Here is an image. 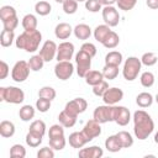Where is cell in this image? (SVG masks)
I'll use <instances>...</instances> for the list:
<instances>
[{
    "instance_id": "obj_1",
    "label": "cell",
    "mask_w": 158,
    "mask_h": 158,
    "mask_svg": "<svg viewBox=\"0 0 158 158\" xmlns=\"http://www.w3.org/2000/svg\"><path fill=\"white\" fill-rule=\"evenodd\" d=\"M154 130V122L144 110H137L133 114V132L135 136L143 141L148 138V136Z\"/></svg>"
},
{
    "instance_id": "obj_2",
    "label": "cell",
    "mask_w": 158,
    "mask_h": 158,
    "mask_svg": "<svg viewBox=\"0 0 158 158\" xmlns=\"http://www.w3.org/2000/svg\"><path fill=\"white\" fill-rule=\"evenodd\" d=\"M42 41V35L38 30H25L15 40V44L20 49H25L28 53H33L38 49Z\"/></svg>"
},
{
    "instance_id": "obj_3",
    "label": "cell",
    "mask_w": 158,
    "mask_h": 158,
    "mask_svg": "<svg viewBox=\"0 0 158 158\" xmlns=\"http://www.w3.org/2000/svg\"><path fill=\"white\" fill-rule=\"evenodd\" d=\"M0 100L9 104H21L25 100V93L17 86H1Z\"/></svg>"
},
{
    "instance_id": "obj_4",
    "label": "cell",
    "mask_w": 158,
    "mask_h": 158,
    "mask_svg": "<svg viewBox=\"0 0 158 158\" xmlns=\"http://www.w3.org/2000/svg\"><path fill=\"white\" fill-rule=\"evenodd\" d=\"M141 67H142V62L141 59H138L137 57H128L125 63H123V68H122V75L127 81H132L135 80L139 72H141Z\"/></svg>"
},
{
    "instance_id": "obj_5",
    "label": "cell",
    "mask_w": 158,
    "mask_h": 158,
    "mask_svg": "<svg viewBox=\"0 0 158 158\" xmlns=\"http://www.w3.org/2000/svg\"><path fill=\"white\" fill-rule=\"evenodd\" d=\"M93 118L96 120L99 123H106L114 121L115 118V106L112 105H101L98 106L93 112Z\"/></svg>"
},
{
    "instance_id": "obj_6",
    "label": "cell",
    "mask_w": 158,
    "mask_h": 158,
    "mask_svg": "<svg viewBox=\"0 0 158 158\" xmlns=\"http://www.w3.org/2000/svg\"><path fill=\"white\" fill-rule=\"evenodd\" d=\"M91 58L88 53H85L84 51H79L75 54V63H77V73L80 78H85L86 73L90 70L91 67Z\"/></svg>"
},
{
    "instance_id": "obj_7",
    "label": "cell",
    "mask_w": 158,
    "mask_h": 158,
    "mask_svg": "<svg viewBox=\"0 0 158 158\" xmlns=\"http://www.w3.org/2000/svg\"><path fill=\"white\" fill-rule=\"evenodd\" d=\"M30 70H31V68L28 65V62L19 60L15 63V65L11 70V78H12V80H15L17 83H22L28 78Z\"/></svg>"
},
{
    "instance_id": "obj_8",
    "label": "cell",
    "mask_w": 158,
    "mask_h": 158,
    "mask_svg": "<svg viewBox=\"0 0 158 158\" xmlns=\"http://www.w3.org/2000/svg\"><path fill=\"white\" fill-rule=\"evenodd\" d=\"M74 73V65L70 60H62L54 65V74L60 80H68Z\"/></svg>"
},
{
    "instance_id": "obj_9",
    "label": "cell",
    "mask_w": 158,
    "mask_h": 158,
    "mask_svg": "<svg viewBox=\"0 0 158 158\" xmlns=\"http://www.w3.org/2000/svg\"><path fill=\"white\" fill-rule=\"evenodd\" d=\"M102 11V20L105 21V23L110 27H115L118 25L120 22V14L117 11L116 7L111 6H105L104 9H101Z\"/></svg>"
},
{
    "instance_id": "obj_10",
    "label": "cell",
    "mask_w": 158,
    "mask_h": 158,
    "mask_svg": "<svg viewBox=\"0 0 158 158\" xmlns=\"http://www.w3.org/2000/svg\"><path fill=\"white\" fill-rule=\"evenodd\" d=\"M86 107H88V102H86L85 99H83V98H75V99L68 101L65 104V107L64 109L68 112L78 116L79 114H83L86 110Z\"/></svg>"
},
{
    "instance_id": "obj_11",
    "label": "cell",
    "mask_w": 158,
    "mask_h": 158,
    "mask_svg": "<svg viewBox=\"0 0 158 158\" xmlns=\"http://www.w3.org/2000/svg\"><path fill=\"white\" fill-rule=\"evenodd\" d=\"M57 49H58V46L56 44V42H53L51 40H47L43 43V46L41 47L38 54L44 59V62H51L57 56Z\"/></svg>"
},
{
    "instance_id": "obj_12",
    "label": "cell",
    "mask_w": 158,
    "mask_h": 158,
    "mask_svg": "<svg viewBox=\"0 0 158 158\" xmlns=\"http://www.w3.org/2000/svg\"><path fill=\"white\" fill-rule=\"evenodd\" d=\"M74 56V44L72 42H62L58 46L57 49V60L62 62V60H70L72 57Z\"/></svg>"
},
{
    "instance_id": "obj_13",
    "label": "cell",
    "mask_w": 158,
    "mask_h": 158,
    "mask_svg": "<svg viewBox=\"0 0 158 158\" xmlns=\"http://www.w3.org/2000/svg\"><path fill=\"white\" fill-rule=\"evenodd\" d=\"M101 98H102L105 104L115 105V104H117L118 101H121L123 99V91L120 88H115V86L114 88H109Z\"/></svg>"
},
{
    "instance_id": "obj_14",
    "label": "cell",
    "mask_w": 158,
    "mask_h": 158,
    "mask_svg": "<svg viewBox=\"0 0 158 158\" xmlns=\"http://www.w3.org/2000/svg\"><path fill=\"white\" fill-rule=\"evenodd\" d=\"M101 123H99L96 120H94V118H91V120H89L86 123H85V126L83 127V133L86 136V138L89 139V141H91V139H94L95 137H99L100 135H101V126H100Z\"/></svg>"
},
{
    "instance_id": "obj_15",
    "label": "cell",
    "mask_w": 158,
    "mask_h": 158,
    "mask_svg": "<svg viewBox=\"0 0 158 158\" xmlns=\"http://www.w3.org/2000/svg\"><path fill=\"white\" fill-rule=\"evenodd\" d=\"M131 120L130 110L125 106H115V118L114 121L118 126H126Z\"/></svg>"
},
{
    "instance_id": "obj_16",
    "label": "cell",
    "mask_w": 158,
    "mask_h": 158,
    "mask_svg": "<svg viewBox=\"0 0 158 158\" xmlns=\"http://www.w3.org/2000/svg\"><path fill=\"white\" fill-rule=\"evenodd\" d=\"M68 141H69L70 147H73V148H81V147H84L88 142H90V141L86 138V136L83 133V131H81V132H73V133H70Z\"/></svg>"
},
{
    "instance_id": "obj_17",
    "label": "cell",
    "mask_w": 158,
    "mask_h": 158,
    "mask_svg": "<svg viewBox=\"0 0 158 158\" xmlns=\"http://www.w3.org/2000/svg\"><path fill=\"white\" fill-rule=\"evenodd\" d=\"M104 151L99 146H91L88 148H81L78 153L80 158H100L102 157Z\"/></svg>"
},
{
    "instance_id": "obj_18",
    "label": "cell",
    "mask_w": 158,
    "mask_h": 158,
    "mask_svg": "<svg viewBox=\"0 0 158 158\" xmlns=\"http://www.w3.org/2000/svg\"><path fill=\"white\" fill-rule=\"evenodd\" d=\"M77 117H78V116H75V115L68 112V111L64 109L62 112H59V115H58V121H59V123H60L63 127L69 128V127H73V126L75 125Z\"/></svg>"
},
{
    "instance_id": "obj_19",
    "label": "cell",
    "mask_w": 158,
    "mask_h": 158,
    "mask_svg": "<svg viewBox=\"0 0 158 158\" xmlns=\"http://www.w3.org/2000/svg\"><path fill=\"white\" fill-rule=\"evenodd\" d=\"M72 32H73V28L67 22H60L54 28V35L59 40H67V38H69V36L72 35Z\"/></svg>"
},
{
    "instance_id": "obj_20",
    "label": "cell",
    "mask_w": 158,
    "mask_h": 158,
    "mask_svg": "<svg viewBox=\"0 0 158 158\" xmlns=\"http://www.w3.org/2000/svg\"><path fill=\"white\" fill-rule=\"evenodd\" d=\"M73 33L78 40H88L91 36V28L86 23H79L73 28Z\"/></svg>"
},
{
    "instance_id": "obj_21",
    "label": "cell",
    "mask_w": 158,
    "mask_h": 158,
    "mask_svg": "<svg viewBox=\"0 0 158 158\" xmlns=\"http://www.w3.org/2000/svg\"><path fill=\"white\" fill-rule=\"evenodd\" d=\"M84 79H85V83L88 85L94 86V85H96V84H99L100 81L104 80V75H102V72H99V70H89L86 73V75H85Z\"/></svg>"
},
{
    "instance_id": "obj_22",
    "label": "cell",
    "mask_w": 158,
    "mask_h": 158,
    "mask_svg": "<svg viewBox=\"0 0 158 158\" xmlns=\"http://www.w3.org/2000/svg\"><path fill=\"white\" fill-rule=\"evenodd\" d=\"M136 104H137L139 107H142V109L151 106V105L153 104V96H152V94H149V93H147V91L139 93V94L136 96Z\"/></svg>"
},
{
    "instance_id": "obj_23",
    "label": "cell",
    "mask_w": 158,
    "mask_h": 158,
    "mask_svg": "<svg viewBox=\"0 0 158 158\" xmlns=\"http://www.w3.org/2000/svg\"><path fill=\"white\" fill-rule=\"evenodd\" d=\"M0 135L5 138L12 137L15 135V125L11 121L4 120L0 122Z\"/></svg>"
},
{
    "instance_id": "obj_24",
    "label": "cell",
    "mask_w": 158,
    "mask_h": 158,
    "mask_svg": "<svg viewBox=\"0 0 158 158\" xmlns=\"http://www.w3.org/2000/svg\"><path fill=\"white\" fill-rule=\"evenodd\" d=\"M105 148H106L109 152H112V153L118 152V151L122 148V146H121V143H120V141H118V138H117L116 135L109 136V137L105 139Z\"/></svg>"
},
{
    "instance_id": "obj_25",
    "label": "cell",
    "mask_w": 158,
    "mask_h": 158,
    "mask_svg": "<svg viewBox=\"0 0 158 158\" xmlns=\"http://www.w3.org/2000/svg\"><path fill=\"white\" fill-rule=\"evenodd\" d=\"M122 63V54L118 51H111L105 56V64L118 67Z\"/></svg>"
},
{
    "instance_id": "obj_26",
    "label": "cell",
    "mask_w": 158,
    "mask_h": 158,
    "mask_svg": "<svg viewBox=\"0 0 158 158\" xmlns=\"http://www.w3.org/2000/svg\"><path fill=\"white\" fill-rule=\"evenodd\" d=\"M110 32H111L110 26H107L106 23H105V25H99V26H96L95 30H94V37H95V40H96L98 42L102 43L104 40L106 38V36H107Z\"/></svg>"
},
{
    "instance_id": "obj_27",
    "label": "cell",
    "mask_w": 158,
    "mask_h": 158,
    "mask_svg": "<svg viewBox=\"0 0 158 158\" xmlns=\"http://www.w3.org/2000/svg\"><path fill=\"white\" fill-rule=\"evenodd\" d=\"M15 41V33L12 30H2L0 33V44L2 47H10Z\"/></svg>"
},
{
    "instance_id": "obj_28",
    "label": "cell",
    "mask_w": 158,
    "mask_h": 158,
    "mask_svg": "<svg viewBox=\"0 0 158 158\" xmlns=\"http://www.w3.org/2000/svg\"><path fill=\"white\" fill-rule=\"evenodd\" d=\"M35 112L36 111H35L33 106H31V105H23L20 109V111H19V116H20V118L22 121L27 122V121H31L35 117Z\"/></svg>"
},
{
    "instance_id": "obj_29",
    "label": "cell",
    "mask_w": 158,
    "mask_h": 158,
    "mask_svg": "<svg viewBox=\"0 0 158 158\" xmlns=\"http://www.w3.org/2000/svg\"><path fill=\"white\" fill-rule=\"evenodd\" d=\"M118 43H120V37H118V35H117L115 31H111V32L106 36V38L104 40V42H102L101 44H102L104 47L111 49V48H115Z\"/></svg>"
},
{
    "instance_id": "obj_30",
    "label": "cell",
    "mask_w": 158,
    "mask_h": 158,
    "mask_svg": "<svg viewBox=\"0 0 158 158\" xmlns=\"http://www.w3.org/2000/svg\"><path fill=\"white\" fill-rule=\"evenodd\" d=\"M21 25L23 30H37V17L32 14H27L23 16Z\"/></svg>"
},
{
    "instance_id": "obj_31",
    "label": "cell",
    "mask_w": 158,
    "mask_h": 158,
    "mask_svg": "<svg viewBox=\"0 0 158 158\" xmlns=\"http://www.w3.org/2000/svg\"><path fill=\"white\" fill-rule=\"evenodd\" d=\"M122 148H130L133 144V138L131 136V133H128L127 131H120L118 133H116Z\"/></svg>"
},
{
    "instance_id": "obj_32",
    "label": "cell",
    "mask_w": 158,
    "mask_h": 158,
    "mask_svg": "<svg viewBox=\"0 0 158 158\" xmlns=\"http://www.w3.org/2000/svg\"><path fill=\"white\" fill-rule=\"evenodd\" d=\"M51 10H52L51 4H49L48 1H44V0L38 1V2H36V5H35V11H36V14H38L40 16H46V15H48V14L51 12Z\"/></svg>"
},
{
    "instance_id": "obj_33",
    "label": "cell",
    "mask_w": 158,
    "mask_h": 158,
    "mask_svg": "<svg viewBox=\"0 0 158 158\" xmlns=\"http://www.w3.org/2000/svg\"><path fill=\"white\" fill-rule=\"evenodd\" d=\"M43 64H44V59H43L40 54L32 56V57L30 58V60H28V65H30L31 70H33V72L41 70V69L43 68Z\"/></svg>"
},
{
    "instance_id": "obj_34",
    "label": "cell",
    "mask_w": 158,
    "mask_h": 158,
    "mask_svg": "<svg viewBox=\"0 0 158 158\" xmlns=\"http://www.w3.org/2000/svg\"><path fill=\"white\" fill-rule=\"evenodd\" d=\"M42 138H43V136H40V135H37V133H33V132L28 131V133L26 135L25 141H26V143H27L30 147L36 148V147H38V146L42 143Z\"/></svg>"
},
{
    "instance_id": "obj_35",
    "label": "cell",
    "mask_w": 158,
    "mask_h": 158,
    "mask_svg": "<svg viewBox=\"0 0 158 158\" xmlns=\"http://www.w3.org/2000/svg\"><path fill=\"white\" fill-rule=\"evenodd\" d=\"M28 131H31L33 133H37L40 136H44V133H46V123H44V121H42V120L33 121L30 125V130Z\"/></svg>"
},
{
    "instance_id": "obj_36",
    "label": "cell",
    "mask_w": 158,
    "mask_h": 158,
    "mask_svg": "<svg viewBox=\"0 0 158 158\" xmlns=\"http://www.w3.org/2000/svg\"><path fill=\"white\" fill-rule=\"evenodd\" d=\"M67 144V141L64 136H58V137H51L49 138V147H52L54 151H62Z\"/></svg>"
},
{
    "instance_id": "obj_37",
    "label": "cell",
    "mask_w": 158,
    "mask_h": 158,
    "mask_svg": "<svg viewBox=\"0 0 158 158\" xmlns=\"http://www.w3.org/2000/svg\"><path fill=\"white\" fill-rule=\"evenodd\" d=\"M102 75H104L105 79H109V80L115 79V78L118 75V67L105 64V67H104V69H102Z\"/></svg>"
},
{
    "instance_id": "obj_38",
    "label": "cell",
    "mask_w": 158,
    "mask_h": 158,
    "mask_svg": "<svg viewBox=\"0 0 158 158\" xmlns=\"http://www.w3.org/2000/svg\"><path fill=\"white\" fill-rule=\"evenodd\" d=\"M15 16H17L15 7H12L10 5L1 6V9H0V19H1V21L7 20V19H11V17H15Z\"/></svg>"
},
{
    "instance_id": "obj_39",
    "label": "cell",
    "mask_w": 158,
    "mask_h": 158,
    "mask_svg": "<svg viewBox=\"0 0 158 158\" xmlns=\"http://www.w3.org/2000/svg\"><path fill=\"white\" fill-rule=\"evenodd\" d=\"M56 95H57V93L52 86H42L38 90V98H44V99H48L51 101L56 98Z\"/></svg>"
},
{
    "instance_id": "obj_40",
    "label": "cell",
    "mask_w": 158,
    "mask_h": 158,
    "mask_svg": "<svg viewBox=\"0 0 158 158\" xmlns=\"http://www.w3.org/2000/svg\"><path fill=\"white\" fill-rule=\"evenodd\" d=\"M139 80H141L142 86H144V88H151V86L154 84V74H153L152 72H143V73L141 74Z\"/></svg>"
},
{
    "instance_id": "obj_41",
    "label": "cell",
    "mask_w": 158,
    "mask_h": 158,
    "mask_svg": "<svg viewBox=\"0 0 158 158\" xmlns=\"http://www.w3.org/2000/svg\"><path fill=\"white\" fill-rule=\"evenodd\" d=\"M157 60H158V57H157L153 52H146V53H143V56L141 57L142 64H144V65H147V67L154 65V64L157 63Z\"/></svg>"
},
{
    "instance_id": "obj_42",
    "label": "cell",
    "mask_w": 158,
    "mask_h": 158,
    "mask_svg": "<svg viewBox=\"0 0 158 158\" xmlns=\"http://www.w3.org/2000/svg\"><path fill=\"white\" fill-rule=\"evenodd\" d=\"M10 157L12 158H25L26 157V149L22 144H14L10 148Z\"/></svg>"
},
{
    "instance_id": "obj_43",
    "label": "cell",
    "mask_w": 158,
    "mask_h": 158,
    "mask_svg": "<svg viewBox=\"0 0 158 158\" xmlns=\"http://www.w3.org/2000/svg\"><path fill=\"white\" fill-rule=\"evenodd\" d=\"M78 10V1L77 0H65L63 2V11L67 15H73Z\"/></svg>"
},
{
    "instance_id": "obj_44",
    "label": "cell",
    "mask_w": 158,
    "mask_h": 158,
    "mask_svg": "<svg viewBox=\"0 0 158 158\" xmlns=\"http://www.w3.org/2000/svg\"><path fill=\"white\" fill-rule=\"evenodd\" d=\"M51 107V100L44 99V98H38L36 101V109L40 112H47Z\"/></svg>"
},
{
    "instance_id": "obj_45",
    "label": "cell",
    "mask_w": 158,
    "mask_h": 158,
    "mask_svg": "<svg viewBox=\"0 0 158 158\" xmlns=\"http://www.w3.org/2000/svg\"><path fill=\"white\" fill-rule=\"evenodd\" d=\"M107 89H109V83L105 81V80H102V81H100L99 84H96V85L93 86V93H94V95H96V96H102Z\"/></svg>"
},
{
    "instance_id": "obj_46",
    "label": "cell",
    "mask_w": 158,
    "mask_h": 158,
    "mask_svg": "<svg viewBox=\"0 0 158 158\" xmlns=\"http://www.w3.org/2000/svg\"><path fill=\"white\" fill-rule=\"evenodd\" d=\"M58 136H64V127L58 123V125H52L48 131V137H58Z\"/></svg>"
},
{
    "instance_id": "obj_47",
    "label": "cell",
    "mask_w": 158,
    "mask_h": 158,
    "mask_svg": "<svg viewBox=\"0 0 158 158\" xmlns=\"http://www.w3.org/2000/svg\"><path fill=\"white\" fill-rule=\"evenodd\" d=\"M137 0H117V6L120 10L123 11H130L135 7Z\"/></svg>"
},
{
    "instance_id": "obj_48",
    "label": "cell",
    "mask_w": 158,
    "mask_h": 158,
    "mask_svg": "<svg viewBox=\"0 0 158 158\" xmlns=\"http://www.w3.org/2000/svg\"><path fill=\"white\" fill-rule=\"evenodd\" d=\"M101 4L99 0H86L85 1V9L90 12H98L101 10Z\"/></svg>"
},
{
    "instance_id": "obj_49",
    "label": "cell",
    "mask_w": 158,
    "mask_h": 158,
    "mask_svg": "<svg viewBox=\"0 0 158 158\" xmlns=\"http://www.w3.org/2000/svg\"><path fill=\"white\" fill-rule=\"evenodd\" d=\"M1 22H2L4 30H12V31H14V30L17 27V25H19V19H17V16H15V17L4 20V21H1Z\"/></svg>"
},
{
    "instance_id": "obj_50",
    "label": "cell",
    "mask_w": 158,
    "mask_h": 158,
    "mask_svg": "<svg viewBox=\"0 0 158 158\" xmlns=\"http://www.w3.org/2000/svg\"><path fill=\"white\" fill-rule=\"evenodd\" d=\"M38 158H53L54 157V149L52 147H43L37 152Z\"/></svg>"
},
{
    "instance_id": "obj_51",
    "label": "cell",
    "mask_w": 158,
    "mask_h": 158,
    "mask_svg": "<svg viewBox=\"0 0 158 158\" xmlns=\"http://www.w3.org/2000/svg\"><path fill=\"white\" fill-rule=\"evenodd\" d=\"M80 49L84 51L85 53H88L90 57H94V56L96 54V47H95L93 43H90V42H85V43H83L81 47H80Z\"/></svg>"
},
{
    "instance_id": "obj_52",
    "label": "cell",
    "mask_w": 158,
    "mask_h": 158,
    "mask_svg": "<svg viewBox=\"0 0 158 158\" xmlns=\"http://www.w3.org/2000/svg\"><path fill=\"white\" fill-rule=\"evenodd\" d=\"M7 75H9V65L6 62L1 60L0 62V80L5 79Z\"/></svg>"
},
{
    "instance_id": "obj_53",
    "label": "cell",
    "mask_w": 158,
    "mask_h": 158,
    "mask_svg": "<svg viewBox=\"0 0 158 158\" xmlns=\"http://www.w3.org/2000/svg\"><path fill=\"white\" fill-rule=\"evenodd\" d=\"M146 4L149 9H153V10L158 9V0H146Z\"/></svg>"
},
{
    "instance_id": "obj_54",
    "label": "cell",
    "mask_w": 158,
    "mask_h": 158,
    "mask_svg": "<svg viewBox=\"0 0 158 158\" xmlns=\"http://www.w3.org/2000/svg\"><path fill=\"white\" fill-rule=\"evenodd\" d=\"M99 1H100V4L104 5V6H111V5H114L115 2H117V0H99Z\"/></svg>"
},
{
    "instance_id": "obj_55",
    "label": "cell",
    "mask_w": 158,
    "mask_h": 158,
    "mask_svg": "<svg viewBox=\"0 0 158 158\" xmlns=\"http://www.w3.org/2000/svg\"><path fill=\"white\" fill-rule=\"evenodd\" d=\"M154 142L158 144V131L156 132V135H154Z\"/></svg>"
},
{
    "instance_id": "obj_56",
    "label": "cell",
    "mask_w": 158,
    "mask_h": 158,
    "mask_svg": "<svg viewBox=\"0 0 158 158\" xmlns=\"http://www.w3.org/2000/svg\"><path fill=\"white\" fill-rule=\"evenodd\" d=\"M54 1H56V2H60V4H63L65 0H54Z\"/></svg>"
},
{
    "instance_id": "obj_57",
    "label": "cell",
    "mask_w": 158,
    "mask_h": 158,
    "mask_svg": "<svg viewBox=\"0 0 158 158\" xmlns=\"http://www.w3.org/2000/svg\"><path fill=\"white\" fill-rule=\"evenodd\" d=\"M154 99H156V101H157V104H158V94L156 95V98H154Z\"/></svg>"
},
{
    "instance_id": "obj_58",
    "label": "cell",
    "mask_w": 158,
    "mask_h": 158,
    "mask_svg": "<svg viewBox=\"0 0 158 158\" xmlns=\"http://www.w3.org/2000/svg\"><path fill=\"white\" fill-rule=\"evenodd\" d=\"M77 1H78V2H83V1H84V2H85L86 0H77Z\"/></svg>"
}]
</instances>
